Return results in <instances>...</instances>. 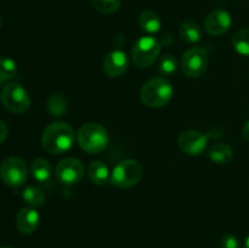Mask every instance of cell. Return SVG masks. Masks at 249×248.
<instances>
[{
	"mask_svg": "<svg viewBox=\"0 0 249 248\" xmlns=\"http://www.w3.org/2000/svg\"><path fill=\"white\" fill-rule=\"evenodd\" d=\"M75 140L72 126L65 122H53L46 126L41 135V145L51 155H61L71 150Z\"/></svg>",
	"mask_w": 249,
	"mask_h": 248,
	"instance_id": "6da1fadb",
	"label": "cell"
},
{
	"mask_svg": "<svg viewBox=\"0 0 249 248\" xmlns=\"http://www.w3.org/2000/svg\"><path fill=\"white\" fill-rule=\"evenodd\" d=\"M0 177L2 181L9 186H22L28 177V169H27L26 163L18 157L6 158L0 165Z\"/></svg>",
	"mask_w": 249,
	"mask_h": 248,
	"instance_id": "52a82bcc",
	"label": "cell"
},
{
	"mask_svg": "<svg viewBox=\"0 0 249 248\" xmlns=\"http://www.w3.org/2000/svg\"><path fill=\"white\" fill-rule=\"evenodd\" d=\"M232 18L226 10L218 9L209 12L204 19V29L208 34L219 36L225 34L230 29Z\"/></svg>",
	"mask_w": 249,
	"mask_h": 248,
	"instance_id": "8fae6325",
	"label": "cell"
},
{
	"mask_svg": "<svg viewBox=\"0 0 249 248\" xmlns=\"http://www.w3.org/2000/svg\"><path fill=\"white\" fill-rule=\"evenodd\" d=\"M208 143V136L198 130H186L180 134L178 145L180 150L189 156H199L204 152Z\"/></svg>",
	"mask_w": 249,
	"mask_h": 248,
	"instance_id": "30bf717a",
	"label": "cell"
},
{
	"mask_svg": "<svg viewBox=\"0 0 249 248\" xmlns=\"http://www.w3.org/2000/svg\"><path fill=\"white\" fill-rule=\"evenodd\" d=\"M1 23H2V21H1V17H0V27H1Z\"/></svg>",
	"mask_w": 249,
	"mask_h": 248,
	"instance_id": "f546056e",
	"label": "cell"
},
{
	"mask_svg": "<svg viewBox=\"0 0 249 248\" xmlns=\"http://www.w3.org/2000/svg\"><path fill=\"white\" fill-rule=\"evenodd\" d=\"M77 140L80 147L89 153L102 152L109 141L108 131L99 123H87L79 129Z\"/></svg>",
	"mask_w": 249,
	"mask_h": 248,
	"instance_id": "3957f363",
	"label": "cell"
},
{
	"mask_svg": "<svg viewBox=\"0 0 249 248\" xmlns=\"http://www.w3.org/2000/svg\"><path fill=\"white\" fill-rule=\"evenodd\" d=\"M31 173L36 181L46 182L50 179L53 168L45 158H36L31 164Z\"/></svg>",
	"mask_w": 249,
	"mask_h": 248,
	"instance_id": "e0dca14e",
	"label": "cell"
},
{
	"mask_svg": "<svg viewBox=\"0 0 249 248\" xmlns=\"http://www.w3.org/2000/svg\"><path fill=\"white\" fill-rule=\"evenodd\" d=\"M16 74V62L10 57L0 58V79H1L2 82H9V80L14 79Z\"/></svg>",
	"mask_w": 249,
	"mask_h": 248,
	"instance_id": "7402d4cb",
	"label": "cell"
},
{
	"mask_svg": "<svg viewBox=\"0 0 249 248\" xmlns=\"http://www.w3.org/2000/svg\"><path fill=\"white\" fill-rule=\"evenodd\" d=\"M242 136L247 142H249V121L243 125L242 129Z\"/></svg>",
	"mask_w": 249,
	"mask_h": 248,
	"instance_id": "4316f807",
	"label": "cell"
},
{
	"mask_svg": "<svg viewBox=\"0 0 249 248\" xmlns=\"http://www.w3.org/2000/svg\"><path fill=\"white\" fill-rule=\"evenodd\" d=\"M160 43L155 36H141L134 45L131 58L139 68H147L152 65L160 53Z\"/></svg>",
	"mask_w": 249,
	"mask_h": 248,
	"instance_id": "8992f818",
	"label": "cell"
},
{
	"mask_svg": "<svg viewBox=\"0 0 249 248\" xmlns=\"http://www.w3.org/2000/svg\"><path fill=\"white\" fill-rule=\"evenodd\" d=\"M181 70L189 78H198L203 75L208 66V55L202 48H191L185 51L181 57Z\"/></svg>",
	"mask_w": 249,
	"mask_h": 248,
	"instance_id": "ba28073f",
	"label": "cell"
},
{
	"mask_svg": "<svg viewBox=\"0 0 249 248\" xmlns=\"http://www.w3.org/2000/svg\"><path fill=\"white\" fill-rule=\"evenodd\" d=\"M49 113L53 117H60L67 112L68 102L66 97L61 94H53L49 97L48 104H46Z\"/></svg>",
	"mask_w": 249,
	"mask_h": 248,
	"instance_id": "d6986e66",
	"label": "cell"
},
{
	"mask_svg": "<svg viewBox=\"0 0 249 248\" xmlns=\"http://www.w3.org/2000/svg\"><path fill=\"white\" fill-rule=\"evenodd\" d=\"M209 159L216 164H228L233 158V150L226 143H214L209 148Z\"/></svg>",
	"mask_w": 249,
	"mask_h": 248,
	"instance_id": "2e32d148",
	"label": "cell"
},
{
	"mask_svg": "<svg viewBox=\"0 0 249 248\" xmlns=\"http://www.w3.org/2000/svg\"><path fill=\"white\" fill-rule=\"evenodd\" d=\"M178 70V61L173 55H164L158 62V72L163 77H170Z\"/></svg>",
	"mask_w": 249,
	"mask_h": 248,
	"instance_id": "cb8c5ba5",
	"label": "cell"
},
{
	"mask_svg": "<svg viewBox=\"0 0 249 248\" xmlns=\"http://www.w3.org/2000/svg\"><path fill=\"white\" fill-rule=\"evenodd\" d=\"M180 35L186 43L196 44L202 39V29L194 21H185L180 27Z\"/></svg>",
	"mask_w": 249,
	"mask_h": 248,
	"instance_id": "ac0fdd59",
	"label": "cell"
},
{
	"mask_svg": "<svg viewBox=\"0 0 249 248\" xmlns=\"http://www.w3.org/2000/svg\"><path fill=\"white\" fill-rule=\"evenodd\" d=\"M142 177V167L135 159H124L113 168L111 182L119 189H129L138 184Z\"/></svg>",
	"mask_w": 249,
	"mask_h": 248,
	"instance_id": "5b68a950",
	"label": "cell"
},
{
	"mask_svg": "<svg viewBox=\"0 0 249 248\" xmlns=\"http://www.w3.org/2000/svg\"><path fill=\"white\" fill-rule=\"evenodd\" d=\"M0 248H11V247H9V246H2V247H0Z\"/></svg>",
	"mask_w": 249,
	"mask_h": 248,
	"instance_id": "f1b7e54d",
	"label": "cell"
},
{
	"mask_svg": "<svg viewBox=\"0 0 249 248\" xmlns=\"http://www.w3.org/2000/svg\"><path fill=\"white\" fill-rule=\"evenodd\" d=\"M129 68V57L123 50H113L105 57L102 70L108 77H121Z\"/></svg>",
	"mask_w": 249,
	"mask_h": 248,
	"instance_id": "7c38bea8",
	"label": "cell"
},
{
	"mask_svg": "<svg viewBox=\"0 0 249 248\" xmlns=\"http://www.w3.org/2000/svg\"><path fill=\"white\" fill-rule=\"evenodd\" d=\"M22 198L28 204L29 207H40L45 201V195L39 187L36 186H27L22 192Z\"/></svg>",
	"mask_w": 249,
	"mask_h": 248,
	"instance_id": "ffe728a7",
	"label": "cell"
},
{
	"mask_svg": "<svg viewBox=\"0 0 249 248\" xmlns=\"http://www.w3.org/2000/svg\"><path fill=\"white\" fill-rule=\"evenodd\" d=\"M139 26L146 33L155 34L162 28V19L155 11L146 10L139 16Z\"/></svg>",
	"mask_w": 249,
	"mask_h": 248,
	"instance_id": "9a60e30c",
	"label": "cell"
},
{
	"mask_svg": "<svg viewBox=\"0 0 249 248\" xmlns=\"http://www.w3.org/2000/svg\"><path fill=\"white\" fill-rule=\"evenodd\" d=\"M84 175V164L74 157H68L61 160L56 167V177L58 181L67 186L78 184Z\"/></svg>",
	"mask_w": 249,
	"mask_h": 248,
	"instance_id": "9c48e42d",
	"label": "cell"
},
{
	"mask_svg": "<svg viewBox=\"0 0 249 248\" xmlns=\"http://www.w3.org/2000/svg\"><path fill=\"white\" fill-rule=\"evenodd\" d=\"M0 101L7 111L16 114L23 113L31 106V96L26 88L18 82H10L4 85Z\"/></svg>",
	"mask_w": 249,
	"mask_h": 248,
	"instance_id": "277c9868",
	"label": "cell"
},
{
	"mask_svg": "<svg viewBox=\"0 0 249 248\" xmlns=\"http://www.w3.org/2000/svg\"><path fill=\"white\" fill-rule=\"evenodd\" d=\"M221 248H240V240L235 235H225L223 236L220 241Z\"/></svg>",
	"mask_w": 249,
	"mask_h": 248,
	"instance_id": "d4e9b609",
	"label": "cell"
},
{
	"mask_svg": "<svg viewBox=\"0 0 249 248\" xmlns=\"http://www.w3.org/2000/svg\"><path fill=\"white\" fill-rule=\"evenodd\" d=\"M92 7L104 15L114 14L121 7V0H90Z\"/></svg>",
	"mask_w": 249,
	"mask_h": 248,
	"instance_id": "603a6c76",
	"label": "cell"
},
{
	"mask_svg": "<svg viewBox=\"0 0 249 248\" xmlns=\"http://www.w3.org/2000/svg\"><path fill=\"white\" fill-rule=\"evenodd\" d=\"M40 224V215L33 207H24L19 209L16 215V228L24 235L36 232Z\"/></svg>",
	"mask_w": 249,
	"mask_h": 248,
	"instance_id": "4fadbf2b",
	"label": "cell"
},
{
	"mask_svg": "<svg viewBox=\"0 0 249 248\" xmlns=\"http://www.w3.org/2000/svg\"><path fill=\"white\" fill-rule=\"evenodd\" d=\"M88 177L95 185H105L111 180V172L108 167L101 160H94L88 165Z\"/></svg>",
	"mask_w": 249,
	"mask_h": 248,
	"instance_id": "5bb4252c",
	"label": "cell"
},
{
	"mask_svg": "<svg viewBox=\"0 0 249 248\" xmlns=\"http://www.w3.org/2000/svg\"><path fill=\"white\" fill-rule=\"evenodd\" d=\"M7 134H9V128H7L6 123L2 119H0V145L6 140Z\"/></svg>",
	"mask_w": 249,
	"mask_h": 248,
	"instance_id": "484cf974",
	"label": "cell"
},
{
	"mask_svg": "<svg viewBox=\"0 0 249 248\" xmlns=\"http://www.w3.org/2000/svg\"><path fill=\"white\" fill-rule=\"evenodd\" d=\"M174 89L165 77H156L147 80L140 90V99L145 106L151 108L163 107L170 101Z\"/></svg>",
	"mask_w": 249,
	"mask_h": 248,
	"instance_id": "7a4b0ae2",
	"label": "cell"
},
{
	"mask_svg": "<svg viewBox=\"0 0 249 248\" xmlns=\"http://www.w3.org/2000/svg\"><path fill=\"white\" fill-rule=\"evenodd\" d=\"M1 83H2V80H1V79H0V87H1Z\"/></svg>",
	"mask_w": 249,
	"mask_h": 248,
	"instance_id": "4dcf8cb0",
	"label": "cell"
},
{
	"mask_svg": "<svg viewBox=\"0 0 249 248\" xmlns=\"http://www.w3.org/2000/svg\"><path fill=\"white\" fill-rule=\"evenodd\" d=\"M245 248H249V236L246 238V241H245Z\"/></svg>",
	"mask_w": 249,
	"mask_h": 248,
	"instance_id": "83f0119b",
	"label": "cell"
},
{
	"mask_svg": "<svg viewBox=\"0 0 249 248\" xmlns=\"http://www.w3.org/2000/svg\"><path fill=\"white\" fill-rule=\"evenodd\" d=\"M232 45L240 55L249 57V28L236 32L232 39Z\"/></svg>",
	"mask_w": 249,
	"mask_h": 248,
	"instance_id": "44dd1931",
	"label": "cell"
}]
</instances>
